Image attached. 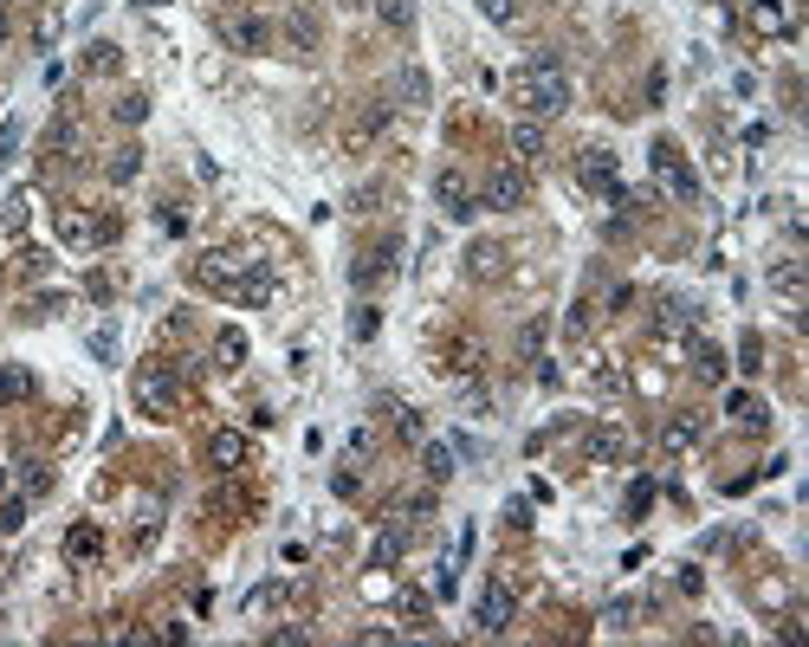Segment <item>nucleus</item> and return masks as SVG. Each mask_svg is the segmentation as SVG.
<instances>
[{
    "label": "nucleus",
    "instance_id": "f257e3e1",
    "mask_svg": "<svg viewBox=\"0 0 809 647\" xmlns=\"http://www.w3.org/2000/svg\"><path fill=\"white\" fill-rule=\"evenodd\" d=\"M195 285L214 298H227V305H266L272 285H279V272H272V259H233V253H201L195 259Z\"/></svg>",
    "mask_w": 809,
    "mask_h": 647
},
{
    "label": "nucleus",
    "instance_id": "f03ea898",
    "mask_svg": "<svg viewBox=\"0 0 809 647\" xmlns=\"http://www.w3.org/2000/svg\"><path fill=\"white\" fill-rule=\"evenodd\" d=\"M182 382H188L182 363H162V356L136 363V376H130L136 415H149V421H175V408H182Z\"/></svg>",
    "mask_w": 809,
    "mask_h": 647
},
{
    "label": "nucleus",
    "instance_id": "7ed1b4c3",
    "mask_svg": "<svg viewBox=\"0 0 809 647\" xmlns=\"http://www.w3.org/2000/svg\"><path fill=\"white\" fill-rule=\"evenodd\" d=\"M512 98L525 104V117H557V110L570 104V78H564V65H557L551 52H538V59H531L525 72L512 78Z\"/></svg>",
    "mask_w": 809,
    "mask_h": 647
},
{
    "label": "nucleus",
    "instance_id": "20e7f679",
    "mask_svg": "<svg viewBox=\"0 0 809 647\" xmlns=\"http://www.w3.org/2000/svg\"><path fill=\"white\" fill-rule=\"evenodd\" d=\"M525 201H531V175H525V162H499V169L486 175V188H479V208H499V214L525 208Z\"/></svg>",
    "mask_w": 809,
    "mask_h": 647
},
{
    "label": "nucleus",
    "instance_id": "39448f33",
    "mask_svg": "<svg viewBox=\"0 0 809 647\" xmlns=\"http://www.w3.org/2000/svg\"><path fill=\"white\" fill-rule=\"evenodd\" d=\"M745 26L758 39H790L803 26V13H797V0H745Z\"/></svg>",
    "mask_w": 809,
    "mask_h": 647
},
{
    "label": "nucleus",
    "instance_id": "423d86ee",
    "mask_svg": "<svg viewBox=\"0 0 809 647\" xmlns=\"http://www.w3.org/2000/svg\"><path fill=\"white\" fill-rule=\"evenodd\" d=\"M654 175L674 188V201H699V175L687 169V156H680L674 136H661V143H654Z\"/></svg>",
    "mask_w": 809,
    "mask_h": 647
},
{
    "label": "nucleus",
    "instance_id": "0eeeda50",
    "mask_svg": "<svg viewBox=\"0 0 809 647\" xmlns=\"http://www.w3.org/2000/svg\"><path fill=\"white\" fill-rule=\"evenodd\" d=\"M395 253H402L395 240H376V246H363V253L350 259V285H356V292H376V285H382V279L395 272Z\"/></svg>",
    "mask_w": 809,
    "mask_h": 647
},
{
    "label": "nucleus",
    "instance_id": "6e6552de",
    "mask_svg": "<svg viewBox=\"0 0 809 647\" xmlns=\"http://www.w3.org/2000/svg\"><path fill=\"white\" fill-rule=\"evenodd\" d=\"M382 130H389V98H369V104H356V117L344 123V149H350V156H363V149L376 143Z\"/></svg>",
    "mask_w": 809,
    "mask_h": 647
},
{
    "label": "nucleus",
    "instance_id": "1a4fd4ad",
    "mask_svg": "<svg viewBox=\"0 0 809 647\" xmlns=\"http://www.w3.org/2000/svg\"><path fill=\"white\" fill-rule=\"evenodd\" d=\"M434 201H441L447 220H473V214H479V195H473V182H466L460 169H441V175H434Z\"/></svg>",
    "mask_w": 809,
    "mask_h": 647
},
{
    "label": "nucleus",
    "instance_id": "9d476101",
    "mask_svg": "<svg viewBox=\"0 0 809 647\" xmlns=\"http://www.w3.org/2000/svg\"><path fill=\"white\" fill-rule=\"evenodd\" d=\"M577 182L589 188V195L628 201V195H622V182H615V156H609V149H583V156H577Z\"/></svg>",
    "mask_w": 809,
    "mask_h": 647
},
{
    "label": "nucleus",
    "instance_id": "9b49d317",
    "mask_svg": "<svg viewBox=\"0 0 809 647\" xmlns=\"http://www.w3.org/2000/svg\"><path fill=\"white\" fill-rule=\"evenodd\" d=\"M479 369H486V343L479 337H466V330H454V337L441 343V376H479Z\"/></svg>",
    "mask_w": 809,
    "mask_h": 647
},
{
    "label": "nucleus",
    "instance_id": "f8f14e48",
    "mask_svg": "<svg viewBox=\"0 0 809 647\" xmlns=\"http://www.w3.org/2000/svg\"><path fill=\"white\" fill-rule=\"evenodd\" d=\"M699 330V305H687V298H661V311H654V337L661 343H693Z\"/></svg>",
    "mask_w": 809,
    "mask_h": 647
},
{
    "label": "nucleus",
    "instance_id": "ddd939ff",
    "mask_svg": "<svg viewBox=\"0 0 809 647\" xmlns=\"http://www.w3.org/2000/svg\"><path fill=\"white\" fill-rule=\"evenodd\" d=\"M473 622H479V635H505V628H512V589L486 583L479 602H473Z\"/></svg>",
    "mask_w": 809,
    "mask_h": 647
},
{
    "label": "nucleus",
    "instance_id": "4468645a",
    "mask_svg": "<svg viewBox=\"0 0 809 647\" xmlns=\"http://www.w3.org/2000/svg\"><path fill=\"white\" fill-rule=\"evenodd\" d=\"M246 460H253V440H246L240 428H214L208 434V466L214 473H240Z\"/></svg>",
    "mask_w": 809,
    "mask_h": 647
},
{
    "label": "nucleus",
    "instance_id": "2eb2a0df",
    "mask_svg": "<svg viewBox=\"0 0 809 647\" xmlns=\"http://www.w3.org/2000/svg\"><path fill=\"white\" fill-rule=\"evenodd\" d=\"M227 46H233V52H266V46H272V20H259V13L227 20Z\"/></svg>",
    "mask_w": 809,
    "mask_h": 647
},
{
    "label": "nucleus",
    "instance_id": "dca6fc26",
    "mask_svg": "<svg viewBox=\"0 0 809 647\" xmlns=\"http://www.w3.org/2000/svg\"><path fill=\"white\" fill-rule=\"evenodd\" d=\"M279 33L292 39V52H305V59L324 46V33H318V13H311V7H292V13H285V26H279Z\"/></svg>",
    "mask_w": 809,
    "mask_h": 647
},
{
    "label": "nucleus",
    "instance_id": "f3484780",
    "mask_svg": "<svg viewBox=\"0 0 809 647\" xmlns=\"http://www.w3.org/2000/svg\"><path fill=\"white\" fill-rule=\"evenodd\" d=\"M505 143H512V156H518V162L531 169V162H544V123H538V117H518Z\"/></svg>",
    "mask_w": 809,
    "mask_h": 647
},
{
    "label": "nucleus",
    "instance_id": "a211bd4d",
    "mask_svg": "<svg viewBox=\"0 0 809 647\" xmlns=\"http://www.w3.org/2000/svg\"><path fill=\"white\" fill-rule=\"evenodd\" d=\"M104 557V531L98 525H72L65 531V563H98Z\"/></svg>",
    "mask_w": 809,
    "mask_h": 647
},
{
    "label": "nucleus",
    "instance_id": "6ab92c4d",
    "mask_svg": "<svg viewBox=\"0 0 809 647\" xmlns=\"http://www.w3.org/2000/svg\"><path fill=\"white\" fill-rule=\"evenodd\" d=\"M499 272H505V246H492V240L466 246V279H499Z\"/></svg>",
    "mask_w": 809,
    "mask_h": 647
},
{
    "label": "nucleus",
    "instance_id": "aec40b11",
    "mask_svg": "<svg viewBox=\"0 0 809 647\" xmlns=\"http://www.w3.org/2000/svg\"><path fill=\"white\" fill-rule=\"evenodd\" d=\"M699 434H706V415H674L661 428V447L667 453H687V447H699Z\"/></svg>",
    "mask_w": 809,
    "mask_h": 647
},
{
    "label": "nucleus",
    "instance_id": "412c9836",
    "mask_svg": "<svg viewBox=\"0 0 809 647\" xmlns=\"http://www.w3.org/2000/svg\"><path fill=\"white\" fill-rule=\"evenodd\" d=\"M589 460H596V466L628 460V434L622 428H596V434H589Z\"/></svg>",
    "mask_w": 809,
    "mask_h": 647
},
{
    "label": "nucleus",
    "instance_id": "4be33fe9",
    "mask_svg": "<svg viewBox=\"0 0 809 647\" xmlns=\"http://www.w3.org/2000/svg\"><path fill=\"white\" fill-rule=\"evenodd\" d=\"M725 415H732L738 428H764V421H771V415H764V402H758L751 389H732V395H725Z\"/></svg>",
    "mask_w": 809,
    "mask_h": 647
},
{
    "label": "nucleus",
    "instance_id": "5701e85b",
    "mask_svg": "<svg viewBox=\"0 0 809 647\" xmlns=\"http://www.w3.org/2000/svg\"><path fill=\"white\" fill-rule=\"evenodd\" d=\"M382 415H389V428L402 434V440H415V447H421V440H428V421H421V415H415V408H408V402H382Z\"/></svg>",
    "mask_w": 809,
    "mask_h": 647
},
{
    "label": "nucleus",
    "instance_id": "b1692460",
    "mask_svg": "<svg viewBox=\"0 0 809 647\" xmlns=\"http://www.w3.org/2000/svg\"><path fill=\"white\" fill-rule=\"evenodd\" d=\"M59 233L72 246H98V214H78V208H59Z\"/></svg>",
    "mask_w": 809,
    "mask_h": 647
},
{
    "label": "nucleus",
    "instance_id": "393cba45",
    "mask_svg": "<svg viewBox=\"0 0 809 647\" xmlns=\"http://www.w3.org/2000/svg\"><path fill=\"white\" fill-rule=\"evenodd\" d=\"M687 356H693V376H699V382H725V356L712 350L706 337H693V343H687Z\"/></svg>",
    "mask_w": 809,
    "mask_h": 647
},
{
    "label": "nucleus",
    "instance_id": "a878e982",
    "mask_svg": "<svg viewBox=\"0 0 809 647\" xmlns=\"http://www.w3.org/2000/svg\"><path fill=\"white\" fill-rule=\"evenodd\" d=\"M26 395H33V369H26V363H7V369H0V408L26 402Z\"/></svg>",
    "mask_w": 809,
    "mask_h": 647
},
{
    "label": "nucleus",
    "instance_id": "bb28decb",
    "mask_svg": "<svg viewBox=\"0 0 809 647\" xmlns=\"http://www.w3.org/2000/svg\"><path fill=\"white\" fill-rule=\"evenodd\" d=\"M104 175H111L117 188H123V182H136V175H143V149H136V143L111 149V162H104Z\"/></svg>",
    "mask_w": 809,
    "mask_h": 647
},
{
    "label": "nucleus",
    "instance_id": "cd10ccee",
    "mask_svg": "<svg viewBox=\"0 0 809 647\" xmlns=\"http://www.w3.org/2000/svg\"><path fill=\"white\" fill-rule=\"evenodd\" d=\"M421 473L441 486V479H454V447H441V440H421Z\"/></svg>",
    "mask_w": 809,
    "mask_h": 647
},
{
    "label": "nucleus",
    "instance_id": "c85d7f7f",
    "mask_svg": "<svg viewBox=\"0 0 809 647\" xmlns=\"http://www.w3.org/2000/svg\"><path fill=\"white\" fill-rule=\"evenodd\" d=\"M395 91H402V104H428L434 98V85H428V72H421V65H402V78H395Z\"/></svg>",
    "mask_w": 809,
    "mask_h": 647
},
{
    "label": "nucleus",
    "instance_id": "c756f323",
    "mask_svg": "<svg viewBox=\"0 0 809 647\" xmlns=\"http://www.w3.org/2000/svg\"><path fill=\"white\" fill-rule=\"evenodd\" d=\"M395 615H402L408 628H428V615H434V602L421 596V589H402V596H395Z\"/></svg>",
    "mask_w": 809,
    "mask_h": 647
},
{
    "label": "nucleus",
    "instance_id": "7c9ffc66",
    "mask_svg": "<svg viewBox=\"0 0 809 647\" xmlns=\"http://www.w3.org/2000/svg\"><path fill=\"white\" fill-rule=\"evenodd\" d=\"M85 72H98V78H111V72H123V52L111 46V39H98V46L85 52Z\"/></svg>",
    "mask_w": 809,
    "mask_h": 647
},
{
    "label": "nucleus",
    "instance_id": "2f4dec72",
    "mask_svg": "<svg viewBox=\"0 0 809 647\" xmlns=\"http://www.w3.org/2000/svg\"><path fill=\"white\" fill-rule=\"evenodd\" d=\"M771 285L797 298V292H803V259H777V266H771Z\"/></svg>",
    "mask_w": 809,
    "mask_h": 647
},
{
    "label": "nucleus",
    "instance_id": "473e14b6",
    "mask_svg": "<svg viewBox=\"0 0 809 647\" xmlns=\"http://www.w3.org/2000/svg\"><path fill=\"white\" fill-rule=\"evenodd\" d=\"M589 389H596V395H622V389H628V376H622L615 363H596V369H589Z\"/></svg>",
    "mask_w": 809,
    "mask_h": 647
},
{
    "label": "nucleus",
    "instance_id": "72a5a7b5",
    "mask_svg": "<svg viewBox=\"0 0 809 647\" xmlns=\"http://www.w3.org/2000/svg\"><path fill=\"white\" fill-rule=\"evenodd\" d=\"M402 550H408V538H402V531H382V538H376V550H369V563H376V570H389V563L402 557Z\"/></svg>",
    "mask_w": 809,
    "mask_h": 647
},
{
    "label": "nucleus",
    "instance_id": "f704fd0d",
    "mask_svg": "<svg viewBox=\"0 0 809 647\" xmlns=\"http://www.w3.org/2000/svg\"><path fill=\"white\" fill-rule=\"evenodd\" d=\"M214 356H221V369H240V363H246V337H240V330H221Z\"/></svg>",
    "mask_w": 809,
    "mask_h": 647
},
{
    "label": "nucleus",
    "instance_id": "c9c22d12",
    "mask_svg": "<svg viewBox=\"0 0 809 647\" xmlns=\"http://www.w3.org/2000/svg\"><path fill=\"white\" fill-rule=\"evenodd\" d=\"M111 117H117V123H143V117H149V98H143V91H123V98L111 104Z\"/></svg>",
    "mask_w": 809,
    "mask_h": 647
},
{
    "label": "nucleus",
    "instance_id": "e433bc0d",
    "mask_svg": "<svg viewBox=\"0 0 809 647\" xmlns=\"http://www.w3.org/2000/svg\"><path fill=\"white\" fill-rule=\"evenodd\" d=\"M376 13H382V26H395V33L415 26V7H408V0H376Z\"/></svg>",
    "mask_w": 809,
    "mask_h": 647
},
{
    "label": "nucleus",
    "instance_id": "4c0bfd02",
    "mask_svg": "<svg viewBox=\"0 0 809 647\" xmlns=\"http://www.w3.org/2000/svg\"><path fill=\"white\" fill-rule=\"evenodd\" d=\"M382 195H389L382 182H363V188L350 195V214H376V201H382Z\"/></svg>",
    "mask_w": 809,
    "mask_h": 647
},
{
    "label": "nucleus",
    "instance_id": "58836bf2",
    "mask_svg": "<svg viewBox=\"0 0 809 647\" xmlns=\"http://www.w3.org/2000/svg\"><path fill=\"white\" fill-rule=\"evenodd\" d=\"M738 369H745V376H758V369H764V343H758V337L738 343Z\"/></svg>",
    "mask_w": 809,
    "mask_h": 647
},
{
    "label": "nucleus",
    "instance_id": "ea45409f",
    "mask_svg": "<svg viewBox=\"0 0 809 647\" xmlns=\"http://www.w3.org/2000/svg\"><path fill=\"white\" fill-rule=\"evenodd\" d=\"M654 505V479H635V486H628V518H641Z\"/></svg>",
    "mask_w": 809,
    "mask_h": 647
},
{
    "label": "nucleus",
    "instance_id": "a19ab883",
    "mask_svg": "<svg viewBox=\"0 0 809 647\" xmlns=\"http://www.w3.org/2000/svg\"><path fill=\"white\" fill-rule=\"evenodd\" d=\"M20 486H26V499H39V492H52V473H46V466H26V473H20Z\"/></svg>",
    "mask_w": 809,
    "mask_h": 647
},
{
    "label": "nucleus",
    "instance_id": "79ce46f5",
    "mask_svg": "<svg viewBox=\"0 0 809 647\" xmlns=\"http://www.w3.org/2000/svg\"><path fill=\"white\" fill-rule=\"evenodd\" d=\"M46 266H52V259L39 253V246H26V253H20V279H46Z\"/></svg>",
    "mask_w": 809,
    "mask_h": 647
},
{
    "label": "nucleus",
    "instance_id": "37998d69",
    "mask_svg": "<svg viewBox=\"0 0 809 647\" xmlns=\"http://www.w3.org/2000/svg\"><path fill=\"white\" fill-rule=\"evenodd\" d=\"M479 13H486V20H499V26H512V20H518V0H479Z\"/></svg>",
    "mask_w": 809,
    "mask_h": 647
},
{
    "label": "nucleus",
    "instance_id": "c03bdc74",
    "mask_svg": "<svg viewBox=\"0 0 809 647\" xmlns=\"http://www.w3.org/2000/svg\"><path fill=\"white\" fill-rule=\"evenodd\" d=\"M26 525V492H20V499H7V505H0V531H20Z\"/></svg>",
    "mask_w": 809,
    "mask_h": 647
},
{
    "label": "nucleus",
    "instance_id": "a18cd8bd",
    "mask_svg": "<svg viewBox=\"0 0 809 647\" xmlns=\"http://www.w3.org/2000/svg\"><path fill=\"white\" fill-rule=\"evenodd\" d=\"M518 350H525V356H538V350H544V318H531L525 330H518Z\"/></svg>",
    "mask_w": 809,
    "mask_h": 647
},
{
    "label": "nucleus",
    "instance_id": "49530a36",
    "mask_svg": "<svg viewBox=\"0 0 809 647\" xmlns=\"http://www.w3.org/2000/svg\"><path fill=\"white\" fill-rule=\"evenodd\" d=\"M350 330H356V337H363V343L376 337V330H382V318H376V305H356V324H350Z\"/></svg>",
    "mask_w": 809,
    "mask_h": 647
},
{
    "label": "nucleus",
    "instance_id": "de8ad7c7",
    "mask_svg": "<svg viewBox=\"0 0 809 647\" xmlns=\"http://www.w3.org/2000/svg\"><path fill=\"white\" fill-rule=\"evenodd\" d=\"M350 453H356V460H369V453H376V434L356 428V434H350Z\"/></svg>",
    "mask_w": 809,
    "mask_h": 647
},
{
    "label": "nucleus",
    "instance_id": "09e8293b",
    "mask_svg": "<svg viewBox=\"0 0 809 647\" xmlns=\"http://www.w3.org/2000/svg\"><path fill=\"white\" fill-rule=\"evenodd\" d=\"M635 622V602H609V628H628Z\"/></svg>",
    "mask_w": 809,
    "mask_h": 647
},
{
    "label": "nucleus",
    "instance_id": "8fccbe9b",
    "mask_svg": "<svg viewBox=\"0 0 809 647\" xmlns=\"http://www.w3.org/2000/svg\"><path fill=\"white\" fill-rule=\"evenodd\" d=\"M505 518H512V531H531V505L525 499H512V512H505Z\"/></svg>",
    "mask_w": 809,
    "mask_h": 647
},
{
    "label": "nucleus",
    "instance_id": "3c124183",
    "mask_svg": "<svg viewBox=\"0 0 809 647\" xmlns=\"http://www.w3.org/2000/svg\"><path fill=\"white\" fill-rule=\"evenodd\" d=\"M331 492H337V499H350V492H356V473H350V466H344V473H331Z\"/></svg>",
    "mask_w": 809,
    "mask_h": 647
},
{
    "label": "nucleus",
    "instance_id": "603ef678",
    "mask_svg": "<svg viewBox=\"0 0 809 647\" xmlns=\"http://www.w3.org/2000/svg\"><path fill=\"white\" fill-rule=\"evenodd\" d=\"M0 46H7V13H0Z\"/></svg>",
    "mask_w": 809,
    "mask_h": 647
},
{
    "label": "nucleus",
    "instance_id": "864d4df0",
    "mask_svg": "<svg viewBox=\"0 0 809 647\" xmlns=\"http://www.w3.org/2000/svg\"><path fill=\"white\" fill-rule=\"evenodd\" d=\"M344 7H369V0H344Z\"/></svg>",
    "mask_w": 809,
    "mask_h": 647
}]
</instances>
